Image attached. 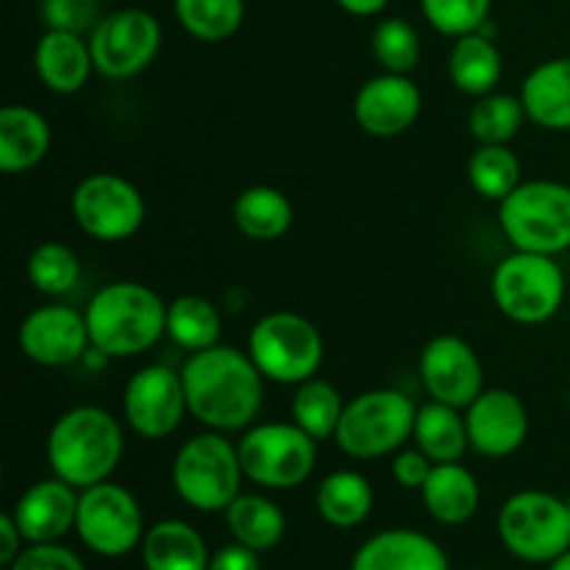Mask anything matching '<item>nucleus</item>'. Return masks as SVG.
I'll return each instance as SVG.
<instances>
[{"label": "nucleus", "mask_w": 570, "mask_h": 570, "mask_svg": "<svg viewBox=\"0 0 570 570\" xmlns=\"http://www.w3.org/2000/svg\"><path fill=\"white\" fill-rule=\"evenodd\" d=\"M187 410L212 432H245L265 404V382L250 354L234 345L195 351L181 365Z\"/></svg>", "instance_id": "obj_1"}, {"label": "nucleus", "mask_w": 570, "mask_h": 570, "mask_svg": "<svg viewBox=\"0 0 570 570\" xmlns=\"http://www.w3.org/2000/svg\"><path fill=\"white\" fill-rule=\"evenodd\" d=\"M126 451L122 426L104 406H72L50 426L45 454L53 476L76 490L109 482Z\"/></svg>", "instance_id": "obj_2"}, {"label": "nucleus", "mask_w": 570, "mask_h": 570, "mask_svg": "<svg viewBox=\"0 0 570 570\" xmlns=\"http://www.w3.org/2000/svg\"><path fill=\"white\" fill-rule=\"evenodd\" d=\"M89 340L109 360H128L154 348L167 334V304L139 282H111L89 298Z\"/></svg>", "instance_id": "obj_3"}, {"label": "nucleus", "mask_w": 570, "mask_h": 570, "mask_svg": "<svg viewBox=\"0 0 570 570\" xmlns=\"http://www.w3.org/2000/svg\"><path fill=\"white\" fill-rule=\"evenodd\" d=\"M499 223L515 250L560 256L570 250V184L521 181L499 204Z\"/></svg>", "instance_id": "obj_4"}, {"label": "nucleus", "mask_w": 570, "mask_h": 570, "mask_svg": "<svg viewBox=\"0 0 570 570\" xmlns=\"http://www.w3.org/2000/svg\"><path fill=\"white\" fill-rule=\"evenodd\" d=\"M170 479L187 507L198 512H226L245 479L237 443L212 429L195 434L178 449Z\"/></svg>", "instance_id": "obj_5"}, {"label": "nucleus", "mask_w": 570, "mask_h": 570, "mask_svg": "<svg viewBox=\"0 0 570 570\" xmlns=\"http://www.w3.org/2000/svg\"><path fill=\"white\" fill-rule=\"evenodd\" d=\"M417 406L406 393L393 387L367 390L348 401L334 432L340 451L354 460H379L401 451L412 440Z\"/></svg>", "instance_id": "obj_6"}, {"label": "nucleus", "mask_w": 570, "mask_h": 570, "mask_svg": "<svg viewBox=\"0 0 570 570\" xmlns=\"http://www.w3.org/2000/svg\"><path fill=\"white\" fill-rule=\"evenodd\" d=\"M490 289L501 315L521 326H540L562 309L568 282L557 256L515 250L499 262Z\"/></svg>", "instance_id": "obj_7"}, {"label": "nucleus", "mask_w": 570, "mask_h": 570, "mask_svg": "<svg viewBox=\"0 0 570 570\" xmlns=\"http://www.w3.org/2000/svg\"><path fill=\"white\" fill-rule=\"evenodd\" d=\"M323 337L312 321L295 312H267L248 334V354L273 384H304L323 365Z\"/></svg>", "instance_id": "obj_8"}, {"label": "nucleus", "mask_w": 570, "mask_h": 570, "mask_svg": "<svg viewBox=\"0 0 570 570\" xmlns=\"http://www.w3.org/2000/svg\"><path fill=\"white\" fill-rule=\"evenodd\" d=\"M499 538L512 557L549 566L570 549V507L546 490H521L499 512Z\"/></svg>", "instance_id": "obj_9"}, {"label": "nucleus", "mask_w": 570, "mask_h": 570, "mask_svg": "<svg viewBox=\"0 0 570 570\" xmlns=\"http://www.w3.org/2000/svg\"><path fill=\"white\" fill-rule=\"evenodd\" d=\"M248 482L262 490H295L317 465V440L298 423H254L237 443Z\"/></svg>", "instance_id": "obj_10"}, {"label": "nucleus", "mask_w": 570, "mask_h": 570, "mask_svg": "<svg viewBox=\"0 0 570 570\" xmlns=\"http://www.w3.org/2000/svg\"><path fill=\"white\" fill-rule=\"evenodd\" d=\"M76 534L98 557L117 560V557L131 554L137 546H142L145 538L142 507L137 495L111 479L81 490Z\"/></svg>", "instance_id": "obj_11"}, {"label": "nucleus", "mask_w": 570, "mask_h": 570, "mask_svg": "<svg viewBox=\"0 0 570 570\" xmlns=\"http://www.w3.org/2000/svg\"><path fill=\"white\" fill-rule=\"evenodd\" d=\"M161 48V22L139 6L109 11L89 31L95 72L111 81H126L154 65Z\"/></svg>", "instance_id": "obj_12"}, {"label": "nucleus", "mask_w": 570, "mask_h": 570, "mask_svg": "<svg viewBox=\"0 0 570 570\" xmlns=\"http://www.w3.org/2000/svg\"><path fill=\"white\" fill-rule=\"evenodd\" d=\"M70 206L81 232L100 243H122L145 223L142 193L117 173H92L81 178Z\"/></svg>", "instance_id": "obj_13"}, {"label": "nucleus", "mask_w": 570, "mask_h": 570, "mask_svg": "<svg viewBox=\"0 0 570 570\" xmlns=\"http://www.w3.org/2000/svg\"><path fill=\"white\" fill-rule=\"evenodd\" d=\"M187 410L181 371L165 365L139 367L122 390V417L142 440H165L178 432Z\"/></svg>", "instance_id": "obj_14"}, {"label": "nucleus", "mask_w": 570, "mask_h": 570, "mask_svg": "<svg viewBox=\"0 0 570 570\" xmlns=\"http://www.w3.org/2000/svg\"><path fill=\"white\" fill-rule=\"evenodd\" d=\"M417 371H421L429 399L456 406V410H468L484 390L482 360L471 348V343L456 334H440L429 340Z\"/></svg>", "instance_id": "obj_15"}, {"label": "nucleus", "mask_w": 570, "mask_h": 570, "mask_svg": "<svg viewBox=\"0 0 570 570\" xmlns=\"http://www.w3.org/2000/svg\"><path fill=\"white\" fill-rule=\"evenodd\" d=\"M20 351L42 367H67L83 360L89 340L87 315L72 306L50 304L33 309L17 332Z\"/></svg>", "instance_id": "obj_16"}, {"label": "nucleus", "mask_w": 570, "mask_h": 570, "mask_svg": "<svg viewBox=\"0 0 570 570\" xmlns=\"http://www.w3.org/2000/svg\"><path fill=\"white\" fill-rule=\"evenodd\" d=\"M465 421L471 449L490 460L512 456L529 438L527 404L507 387H484L465 410Z\"/></svg>", "instance_id": "obj_17"}, {"label": "nucleus", "mask_w": 570, "mask_h": 570, "mask_svg": "<svg viewBox=\"0 0 570 570\" xmlns=\"http://www.w3.org/2000/svg\"><path fill=\"white\" fill-rule=\"evenodd\" d=\"M423 109V95L410 76L382 72L360 87L354 98L356 126L376 139L401 137L415 126Z\"/></svg>", "instance_id": "obj_18"}, {"label": "nucleus", "mask_w": 570, "mask_h": 570, "mask_svg": "<svg viewBox=\"0 0 570 570\" xmlns=\"http://www.w3.org/2000/svg\"><path fill=\"white\" fill-rule=\"evenodd\" d=\"M78 495L81 490L59 476L33 482L11 510L26 543H59L70 529H76Z\"/></svg>", "instance_id": "obj_19"}, {"label": "nucleus", "mask_w": 570, "mask_h": 570, "mask_svg": "<svg viewBox=\"0 0 570 570\" xmlns=\"http://www.w3.org/2000/svg\"><path fill=\"white\" fill-rule=\"evenodd\" d=\"M351 570H451L445 551L415 529H384L351 560Z\"/></svg>", "instance_id": "obj_20"}, {"label": "nucleus", "mask_w": 570, "mask_h": 570, "mask_svg": "<svg viewBox=\"0 0 570 570\" xmlns=\"http://www.w3.org/2000/svg\"><path fill=\"white\" fill-rule=\"evenodd\" d=\"M33 70L37 78L56 95H76L89 83L95 72L92 50L83 33L72 31H48L39 37L33 48Z\"/></svg>", "instance_id": "obj_21"}, {"label": "nucleus", "mask_w": 570, "mask_h": 570, "mask_svg": "<svg viewBox=\"0 0 570 570\" xmlns=\"http://www.w3.org/2000/svg\"><path fill=\"white\" fill-rule=\"evenodd\" d=\"M50 122L33 106L11 104L0 111V170L28 173L48 156Z\"/></svg>", "instance_id": "obj_22"}, {"label": "nucleus", "mask_w": 570, "mask_h": 570, "mask_svg": "<svg viewBox=\"0 0 570 570\" xmlns=\"http://www.w3.org/2000/svg\"><path fill=\"white\" fill-rule=\"evenodd\" d=\"M527 117L546 131H570V56L534 67L521 87Z\"/></svg>", "instance_id": "obj_23"}, {"label": "nucleus", "mask_w": 570, "mask_h": 570, "mask_svg": "<svg viewBox=\"0 0 570 570\" xmlns=\"http://www.w3.org/2000/svg\"><path fill=\"white\" fill-rule=\"evenodd\" d=\"M423 507L443 527H462L471 521L482 501L476 476L460 462H443L432 468V476L421 488Z\"/></svg>", "instance_id": "obj_24"}, {"label": "nucleus", "mask_w": 570, "mask_h": 570, "mask_svg": "<svg viewBox=\"0 0 570 570\" xmlns=\"http://www.w3.org/2000/svg\"><path fill=\"white\" fill-rule=\"evenodd\" d=\"M139 549H142L145 570H209L212 562L198 529L173 518L145 529Z\"/></svg>", "instance_id": "obj_25"}, {"label": "nucleus", "mask_w": 570, "mask_h": 570, "mask_svg": "<svg viewBox=\"0 0 570 570\" xmlns=\"http://www.w3.org/2000/svg\"><path fill=\"white\" fill-rule=\"evenodd\" d=\"M412 443L434 462H460L465 451L471 449V438H468V421L462 410L440 401L429 399L426 404L417 406L415 429H412Z\"/></svg>", "instance_id": "obj_26"}, {"label": "nucleus", "mask_w": 570, "mask_h": 570, "mask_svg": "<svg viewBox=\"0 0 570 570\" xmlns=\"http://www.w3.org/2000/svg\"><path fill=\"white\" fill-rule=\"evenodd\" d=\"M501 72H504V61L488 33L473 31L454 39V48L449 53V76L460 92L471 98L495 92Z\"/></svg>", "instance_id": "obj_27"}, {"label": "nucleus", "mask_w": 570, "mask_h": 570, "mask_svg": "<svg viewBox=\"0 0 570 570\" xmlns=\"http://www.w3.org/2000/svg\"><path fill=\"white\" fill-rule=\"evenodd\" d=\"M234 226L256 243H273L293 226V204L287 195L267 184L243 189L234 200Z\"/></svg>", "instance_id": "obj_28"}, {"label": "nucleus", "mask_w": 570, "mask_h": 570, "mask_svg": "<svg viewBox=\"0 0 570 570\" xmlns=\"http://www.w3.org/2000/svg\"><path fill=\"white\" fill-rule=\"evenodd\" d=\"M226 523L237 543L248 546L259 554L276 549L287 532V518H284L282 507L259 493H239L226 510Z\"/></svg>", "instance_id": "obj_29"}, {"label": "nucleus", "mask_w": 570, "mask_h": 570, "mask_svg": "<svg viewBox=\"0 0 570 570\" xmlns=\"http://www.w3.org/2000/svg\"><path fill=\"white\" fill-rule=\"evenodd\" d=\"M317 512L334 529H354L367 521L373 510V488L362 473L334 471L317 484Z\"/></svg>", "instance_id": "obj_30"}, {"label": "nucleus", "mask_w": 570, "mask_h": 570, "mask_svg": "<svg viewBox=\"0 0 570 570\" xmlns=\"http://www.w3.org/2000/svg\"><path fill=\"white\" fill-rule=\"evenodd\" d=\"M223 334V315L209 298L204 295H178L176 301L167 304V337L178 348L206 351L220 343Z\"/></svg>", "instance_id": "obj_31"}, {"label": "nucleus", "mask_w": 570, "mask_h": 570, "mask_svg": "<svg viewBox=\"0 0 570 570\" xmlns=\"http://www.w3.org/2000/svg\"><path fill=\"white\" fill-rule=\"evenodd\" d=\"M173 11L184 31L200 42H223L239 31L245 0H173Z\"/></svg>", "instance_id": "obj_32"}, {"label": "nucleus", "mask_w": 570, "mask_h": 570, "mask_svg": "<svg viewBox=\"0 0 570 570\" xmlns=\"http://www.w3.org/2000/svg\"><path fill=\"white\" fill-rule=\"evenodd\" d=\"M345 401L340 390L326 379H306L304 384L295 387L293 395V423H298L309 438L321 440L334 438L343 417Z\"/></svg>", "instance_id": "obj_33"}, {"label": "nucleus", "mask_w": 570, "mask_h": 570, "mask_svg": "<svg viewBox=\"0 0 570 570\" xmlns=\"http://www.w3.org/2000/svg\"><path fill=\"white\" fill-rule=\"evenodd\" d=\"M527 120L521 95L490 92L476 98L468 111V128L479 145H510Z\"/></svg>", "instance_id": "obj_34"}, {"label": "nucleus", "mask_w": 570, "mask_h": 570, "mask_svg": "<svg viewBox=\"0 0 570 570\" xmlns=\"http://www.w3.org/2000/svg\"><path fill=\"white\" fill-rule=\"evenodd\" d=\"M468 181L482 198L501 204L521 187V159L510 145H479L468 159Z\"/></svg>", "instance_id": "obj_35"}, {"label": "nucleus", "mask_w": 570, "mask_h": 570, "mask_svg": "<svg viewBox=\"0 0 570 570\" xmlns=\"http://www.w3.org/2000/svg\"><path fill=\"white\" fill-rule=\"evenodd\" d=\"M371 50L373 59L382 65L384 72H401L410 76L417 67L423 53L421 33L404 17H387L379 22L371 33Z\"/></svg>", "instance_id": "obj_36"}, {"label": "nucleus", "mask_w": 570, "mask_h": 570, "mask_svg": "<svg viewBox=\"0 0 570 570\" xmlns=\"http://www.w3.org/2000/svg\"><path fill=\"white\" fill-rule=\"evenodd\" d=\"M78 278H81V262L65 243H42L28 256V282L37 293L59 298L76 289Z\"/></svg>", "instance_id": "obj_37"}, {"label": "nucleus", "mask_w": 570, "mask_h": 570, "mask_svg": "<svg viewBox=\"0 0 570 570\" xmlns=\"http://www.w3.org/2000/svg\"><path fill=\"white\" fill-rule=\"evenodd\" d=\"M423 17L443 37H465L482 31L488 22L493 0H421Z\"/></svg>", "instance_id": "obj_38"}, {"label": "nucleus", "mask_w": 570, "mask_h": 570, "mask_svg": "<svg viewBox=\"0 0 570 570\" xmlns=\"http://www.w3.org/2000/svg\"><path fill=\"white\" fill-rule=\"evenodd\" d=\"M39 14L56 31L87 33L98 26L100 0H39Z\"/></svg>", "instance_id": "obj_39"}, {"label": "nucleus", "mask_w": 570, "mask_h": 570, "mask_svg": "<svg viewBox=\"0 0 570 570\" xmlns=\"http://www.w3.org/2000/svg\"><path fill=\"white\" fill-rule=\"evenodd\" d=\"M6 570H87L81 557L61 543H26Z\"/></svg>", "instance_id": "obj_40"}, {"label": "nucleus", "mask_w": 570, "mask_h": 570, "mask_svg": "<svg viewBox=\"0 0 570 570\" xmlns=\"http://www.w3.org/2000/svg\"><path fill=\"white\" fill-rule=\"evenodd\" d=\"M434 462L423 454L421 449H401L393 454V465H390V473H393L395 482L406 490H421L426 484V479L432 476Z\"/></svg>", "instance_id": "obj_41"}, {"label": "nucleus", "mask_w": 570, "mask_h": 570, "mask_svg": "<svg viewBox=\"0 0 570 570\" xmlns=\"http://www.w3.org/2000/svg\"><path fill=\"white\" fill-rule=\"evenodd\" d=\"M209 570H262L259 551L248 549V546L234 540V543L223 546V549H217L212 554Z\"/></svg>", "instance_id": "obj_42"}, {"label": "nucleus", "mask_w": 570, "mask_h": 570, "mask_svg": "<svg viewBox=\"0 0 570 570\" xmlns=\"http://www.w3.org/2000/svg\"><path fill=\"white\" fill-rule=\"evenodd\" d=\"M22 543H26V538H22L14 515L11 512L0 515V566H11L17 560V554L22 551Z\"/></svg>", "instance_id": "obj_43"}, {"label": "nucleus", "mask_w": 570, "mask_h": 570, "mask_svg": "<svg viewBox=\"0 0 570 570\" xmlns=\"http://www.w3.org/2000/svg\"><path fill=\"white\" fill-rule=\"evenodd\" d=\"M351 17H376L390 6V0H334Z\"/></svg>", "instance_id": "obj_44"}, {"label": "nucleus", "mask_w": 570, "mask_h": 570, "mask_svg": "<svg viewBox=\"0 0 570 570\" xmlns=\"http://www.w3.org/2000/svg\"><path fill=\"white\" fill-rule=\"evenodd\" d=\"M549 570H570V549L566 551V554L557 557L554 562H549Z\"/></svg>", "instance_id": "obj_45"}, {"label": "nucleus", "mask_w": 570, "mask_h": 570, "mask_svg": "<svg viewBox=\"0 0 570 570\" xmlns=\"http://www.w3.org/2000/svg\"><path fill=\"white\" fill-rule=\"evenodd\" d=\"M568 507H570V499H568Z\"/></svg>", "instance_id": "obj_46"}]
</instances>
